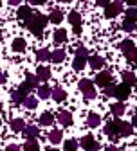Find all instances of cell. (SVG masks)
Segmentation results:
<instances>
[{"label":"cell","mask_w":137,"mask_h":151,"mask_svg":"<svg viewBox=\"0 0 137 151\" xmlns=\"http://www.w3.org/2000/svg\"><path fill=\"white\" fill-rule=\"evenodd\" d=\"M34 13H33V9L29 7V6H20V7H18V13H16V16L18 18H20V20H29V18L33 16Z\"/></svg>","instance_id":"obj_10"},{"label":"cell","mask_w":137,"mask_h":151,"mask_svg":"<svg viewBox=\"0 0 137 151\" xmlns=\"http://www.w3.org/2000/svg\"><path fill=\"white\" fill-rule=\"evenodd\" d=\"M24 151H40V146H38L36 140H27L24 146Z\"/></svg>","instance_id":"obj_31"},{"label":"cell","mask_w":137,"mask_h":151,"mask_svg":"<svg viewBox=\"0 0 137 151\" xmlns=\"http://www.w3.org/2000/svg\"><path fill=\"white\" fill-rule=\"evenodd\" d=\"M0 126H2V121H0Z\"/></svg>","instance_id":"obj_48"},{"label":"cell","mask_w":137,"mask_h":151,"mask_svg":"<svg viewBox=\"0 0 137 151\" xmlns=\"http://www.w3.org/2000/svg\"><path fill=\"white\" fill-rule=\"evenodd\" d=\"M123 29L128 31V32L135 31V22H132V20H128V18H125V20H123Z\"/></svg>","instance_id":"obj_35"},{"label":"cell","mask_w":137,"mask_h":151,"mask_svg":"<svg viewBox=\"0 0 137 151\" xmlns=\"http://www.w3.org/2000/svg\"><path fill=\"white\" fill-rule=\"evenodd\" d=\"M6 151H20V147H18L16 144H11V146H7V147H6Z\"/></svg>","instance_id":"obj_40"},{"label":"cell","mask_w":137,"mask_h":151,"mask_svg":"<svg viewBox=\"0 0 137 151\" xmlns=\"http://www.w3.org/2000/svg\"><path fill=\"white\" fill-rule=\"evenodd\" d=\"M99 122H101V117L97 115V113H90L88 119H87V124L90 128H97V126H99Z\"/></svg>","instance_id":"obj_21"},{"label":"cell","mask_w":137,"mask_h":151,"mask_svg":"<svg viewBox=\"0 0 137 151\" xmlns=\"http://www.w3.org/2000/svg\"><path fill=\"white\" fill-rule=\"evenodd\" d=\"M76 56H87V58H88V50H87L85 47H78V50H76Z\"/></svg>","instance_id":"obj_39"},{"label":"cell","mask_w":137,"mask_h":151,"mask_svg":"<svg viewBox=\"0 0 137 151\" xmlns=\"http://www.w3.org/2000/svg\"><path fill=\"white\" fill-rule=\"evenodd\" d=\"M31 90H33V88H31V86H29V85H27V83L24 81V83H22L20 86H18V90H16V92H20V93H22L24 97H27L29 93H31Z\"/></svg>","instance_id":"obj_33"},{"label":"cell","mask_w":137,"mask_h":151,"mask_svg":"<svg viewBox=\"0 0 137 151\" xmlns=\"http://www.w3.org/2000/svg\"><path fill=\"white\" fill-rule=\"evenodd\" d=\"M128 96H130V86L128 85H115V88H114V97H117L119 99V103H123L125 99H128Z\"/></svg>","instance_id":"obj_4"},{"label":"cell","mask_w":137,"mask_h":151,"mask_svg":"<svg viewBox=\"0 0 137 151\" xmlns=\"http://www.w3.org/2000/svg\"><path fill=\"white\" fill-rule=\"evenodd\" d=\"M78 86H80L81 93H83L87 99H94L96 97V88H94V83L90 79H81Z\"/></svg>","instance_id":"obj_2"},{"label":"cell","mask_w":137,"mask_h":151,"mask_svg":"<svg viewBox=\"0 0 137 151\" xmlns=\"http://www.w3.org/2000/svg\"><path fill=\"white\" fill-rule=\"evenodd\" d=\"M24 104H25V108L34 110V108L38 106V99H36V97H33V96H27V97L24 99Z\"/></svg>","instance_id":"obj_28"},{"label":"cell","mask_w":137,"mask_h":151,"mask_svg":"<svg viewBox=\"0 0 137 151\" xmlns=\"http://www.w3.org/2000/svg\"><path fill=\"white\" fill-rule=\"evenodd\" d=\"M125 110H126V108H125V104H123V103H115V104L112 106V113H114L115 117H121L123 113H125Z\"/></svg>","instance_id":"obj_26"},{"label":"cell","mask_w":137,"mask_h":151,"mask_svg":"<svg viewBox=\"0 0 137 151\" xmlns=\"http://www.w3.org/2000/svg\"><path fill=\"white\" fill-rule=\"evenodd\" d=\"M47 20H49V22H52V24H60V22L63 20V13L56 9V11H52V13L49 14V18H47Z\"/></svg>","instance_id":"obj_20"},{"label":"cell","mask_w":137,"mask_h":151,"mask_svg":"<svg viewBox=\"0 0 137 151\" xmlns=\"http://www.w3.org/2000/svg\"><path fill=\"white\" fill-rule=\"evenodd\" d=\"M119 49L125 52V56L128 58V61H135V45H133V42L132 40H125V42H121L119 43Z\"/></svg>","instance_id":"obj_3"},{"label":"cell","mask_w":137,"mask_h":151,"mask_svg":"<svg viewBox=\"0 0 137 151\" xmlns=\"http://www.w3.org/2000/svg\"><path fill=\"white\" fill-rule=\"evenodd\" d=\"M49 140L52 144H60L62 142V129H52L49 133Z\"/></svg>","instance_id":"obj_22"},{"label":"cell","mask_w":137,"mask_h":151,"mask_svg":"<svg viewBox=\"0 0 137 151\" xmlns=\"http://www.w3.org/2000/svg\"><path fill=\"white\" fill-rule=\"evenodd\" d=\"M135 16H137L135 7H130V9L126 11V18H128V20H132V22H135Z\"/></svg>","instance_id":"obj_37"},{"label":"cell","mask_w":137,"mask_h":151,"mask_svg":"<svg viewBox=\"0 0 137 151\" xmlns=\"http://www.w3.org/2000/svg\"><path fill=\"white\" fill-rule=\"evenodd\" d=\"M81 146H83V149H87V151H97V149H99V144L96 142V139H94L92 135H85V137L81 139Z\"/></svg>","instance_id":"obj_8"},{"label":"cell","mask_w":137,"mask_h":151,"mask_svg":"<svg viewBox=\"0 0 137 151\" xmlns=\"http://www.w3.org/2000/svg\"><path fill=\"white\" fill-rule=\"evenodd\" d=\"M114 88H115L114 83H110L108 86H105V96H107V97H112V96H114Z\"/></svg>","instance_id":"obj_38"},{"label":"cell","mask_w":137,"mask_h":151,"mask_svg":"<svg viewBox=\"0 0 137 151\" xmlns=\"http://www.w3.org/2000/svg\"><path fill=\"white\" fill-rule=\"evenodd\" d=\"M87 61H88V65H90V67H92L94 70H97V68H101V67L105 65V60L101 58V56H97V54H96V56H90V58H88Z\"/></svg>","instance_id":"obj_13"},{"label":"cell","mask_w":137,"mask_h":151,"mask_svg":"<svg viewBox=\"0 0 137 151\" xmlns=\"http://www.w3.org/2000/svg\"><path fill=\"white\" fill-rule=\"evenodd\" d=\"M123 81H125V85L133 86L135 85V76H133V72H123Z\"/></svg>","instance_id":"obj_27"},{"label":"cell","mask_w":137,"mask_h":151,"mask_svg":"<svg viewBox=\"0 0 137 151\" xmlns=\"http://www.w3.org/2000/svg\"><path fill=\"white\" fill-rule=\"evenodd\" d=\"M123 11V4L121 2H114V4H108L105 7V16L107 18H115L117 14H121Z\"/></svg>","instance_id":"obj_5"},{"label":"cell","mask_w":137,"mask_h":151,"mask_svg":"<svg viewBox=\"0 0 137 151\" xmlns=\"http://www.w3.org/2000/svg\"><path fill=\"white\" fill-rule=\"evenodd\" d=\"M31 4L33 6H42V4H45V0H31Z\"/></svg>","instance_id":"obj_41"},{"label":"cell","mask_w":137,"mask_h":151,"mask_svg":"<svg viewBox=\"0 0 137 151\" xmlns=\"http://www.w3.org/2000/svg\"><path fill=\"white\" fill-rule=\"evenodd\" d=\"M87 56H76L74 58V63H72V67L76 68V70H83V67H85V63H87Z\"/></svg>","instance_id":"obj_18"},{"label":"cell","mask_w":137,"mask_h":151,"mask_svg":"<svg viewBox=\"0 0 137 151\" xmlns=\"http://www.w3.org/2000/svg\"><path fill=\"white\" fill-rule=\"evenodd\" d=\"M97 4H99V6H103V7H107V6H108V2H107V0H99Z\"/></svg>","instance_id":"obj_44"},{"label":"cell","mask_w":137,"mask_h":151,"mask_svg":"<svg viewBox=\"0 0 137 151\" xmlns=\"http://www.w3.org/2000/svg\"><path fill=\"white\" fill-rule=\"evenodd\" d=\"M81 32V25H78V27H74V34H80Z\"/></svg>","instance_id":"obj_45"},{"label":"cell","mask_w":137,"mask_h":151,"mask_svg":"<svg viewBox=\"0 0 137 151\" xmlns=\"http://www.w3.org/2000/svg\"><path fill=\"white\" fill-rule=\"evenodd\" d=\"M45 151H58V149H56V147H47Z\"/></svg>","instance_id":"obj_47"},{"label":"cell","mask_w":137,"mask_h":151,"mask_svg":"<svg viewBox=\"0 0 137 151\" xmlns=\"http://www.w3.org/2000/svg\"><path fill=\"white\" fill-rule=\"evenodd\" d=\"M24 128H25V122L22 119H13L11 121V129L13 131H24Z\"/></svg>","instance_id":"obj_24"},{"label":"cell","mask_w":137,"mask_h":151,"mask_svg":"<svg viewBox=\"0 0 137 151\" xmlns=\"http://www.w3.org/2000/svg\"><path fill=\"white\" fill-rule=\"evenodd\" d=\"M25 83L31 86V88H38V85H40V81H38V78L36 76H33V74H29L27 78H25Z\"/></svg>","instance_id":"obj_32"},{"label":"cell","mask_w":137,"mask_h":151,"mask_svg":"<svg viewBox=\"0 0 137 151\" xmlns=\"http://www.w3.org/2000/svg\"><path fill=\"white\" fill-rule=\"evenodd\" d=\"M63 60H65V50L56 49L54 52H51V61H54V63H62Z\"/></svg>","instance_id":"obj_16"},{"label":"cell","mask_w":137,"mask_h":151,"mask_svg":"<svg viewBox=\"0 0 137 151\" xmlns=\"http://www.w3.org/2000/svg\"><path fill=\"white\" fill-rule=\"evenodd\" d=\"M63 147H65V151H76V149H78V142H76L74 139H69V140L63 144Z\"/></svg>","instance_id":"obj_34"},{"label":"cell","mask_w":137,"mask_h":151,"mask_svg":"<svg viewBox=\"0 0 137 151\" xmlns=\"http://www.w3.org/2000/svg\"><path fill=\"white\" fill-rule=\"evenodd\" d=\"M47 24H49V20H47L45 14H33L29 20H27V27H29V31L34 36H42Z\"/></svg>","instance_id":"obj_1"},{"label":"cell","mask_w":137,"mask_h":151,"mask_svg":"<svg viewBox=\"0 0 137 151\" xmlns=\"http://www.w3.org/2000/svg\"><path fill=\"white\" fill-rule=\"evenodd\" d=\"M36 78H38V81H47V79L51 78V70H49L47 67H38Z\"/></svg>","instance_id":"obj_15"},{"label":"cell","mask_w":137,"mask_h":151,"mask_svg":"<svg viewBox=\"0 0 137 151\" xmlns=\"http://www.w3.org/2000/svg\"><path fill=\"white\" fill-rule=\"evenodd\" d=\"M58 121H60V124H63V126H70V124H72V115H70V111L62 110L60 113H58Z\"/></svg>","instance_id":"obj_12"},{"label":"cell","mask_w":137,"mask_h":151,"mask_svg":"<svg viewBox=\"0 0 137 151\" xmlns=\"http://www.w3.org/2000/svg\"><path fill=\"white\" fill-rule=\"evenodd\" d=\"M52 38H54V43H63L67 40V31L65 29H56Z\"/></svg>","instance_id":"obj_17"},{"label":"cell","mask_w":137,"mask_h":151,"mask_svg":"<svg viewBox=\"0 0 137 151\" xmlns=\"http://www.w3.org/2000/svg\"><path fill=\"white\" fill-rule=\"evenodd\" d=\"M112 81H114V79H112V74L107 72V70H105V72H99V74L96 76V85H97V86H101V88L108 86Z\"/></svg>","instance_id":"obj_7"},{"label":"cell","mask_w":137,"mask_h":151,"mask_svg":"<svg viewBox=\"0 0 137 151\" xmlns=\"http://www.w3.org/2000/svg\"><path fill=\"white\" fill-rule=\"evenodd\" d=\"M105 151H119V149H117V147H115V146H108V147H107V149H105Z\"/></svg>","instance_id":"obj_43"},{"label":"cell","mask_w":137,"mask_h":151,"mask_svg":"<svg viewBox=\"0 0 137 151\" xmlns=\"http://www.w3.org/2000/svg\"><path fill=\"white\" fill-rule=\"evenodd\" d=\"M2 83H6V76L0 72V85H2Z\"/></svg>","instance_id":"obj_46"},{"label":"cell","mask_w":137,"mask_h":151,"mask_svg":"<svg viewBox=\"0 0 137 151\" xmlns=\"http://www.w3.org/2000/svg\"><path fill=\"white\" fill-rule=\"evenodd\" d=\"M69 22H70L74 27H78V25L81 24V14H80V13H76V11H72V13L69 14Z\"/></svg>","instance_id":"obj_25"},{"label":"cell","mask_w":137,"mask_h":151,"mask_svg":"<svg viewBox=\"0 0 137 151\" xmlns=\"http://www.w3.org/2000/svg\"><path fill=\"white\" fill-rule=\"evenodd\" d=\"M13 49H14L16 52L25 50V40H22V38H16V40L13 42Z\"/></svg>","instance_id":"obj_30"},{"label":"cell","mask_w":137,"mask_h":151,"mask_svg":"<svg viewBox=\"0 0 137 151\" xmlns=\"http://www.w3.org/2000/svg\"><path fill=\"white\" fill-rule=\"evenodd\" d=\"M52 122H54V115H52V113L45 111V113H42V115H40V124L42 126H51Z\"/></svg>","instance_id":"obj_19"},{"label":"cell","mask_w":137,"mask_h":151,"mask_svg":"<svg viewBox=\"0 0 137 151\" xmlns=\"http://www.w3.org/2000/svg\"><path fill=\"white\" fill-rule=\"evenodd\" d=\"M38 96H40V99H49L51 97V86H47V85L38 86Z\"/></svg>","instance_id":"obj_23"},{"label":"cell","mask_w":137,"mask_h":151,"mask_svg":"<svg viewBox=\"0 0 137 151\" xmlns=\"http://www.w3.org/2000/svg\"><path fill=\"white\" fill-rule=\"evenodd\" d=\"M117 128H119V119L107 122V126H105V135H108L110 139L117 140V137H119V135H117Z\"/></svg>","instance_id":"obj_6"},{"label":"cell","mask_w":137,"mask_h":151,"mask_svg":"<svg viewBox=\"0 0 137 151\" xmlns=\"http://www.w3.org/2000/svg\"><path fill=\"white\" fill-rule=\"evenodd\" d=\"M132 133H133V126H132L130 122H123V121H119L117 135H119V137H128V135H132Z\"/></svg>","instance_id":"obj_9"},{"label":"cell","mask_w":137,"mask_h":151,"mask_svg":"<svg viewBox=\"0 0 137 151\" xmlns=\"http://www.w3.org/2000/svg\"><path fill=\"white\" fill-rule=\"evenodd\" d=\"M11 6H20V0H9Z\"/></svg>","instance_id":"obj_42"},{"label":"cell","mask_w":137,"mask_h":151,"mask_svg":"<svg viewBox=\"0 0 137 151\" xmlns=\"http://www.w3.org/2000/svg\"><path fill=\"white\" fill-rule=\"evenodd\" d=\"M0 111H2V108H0Z\"/></svg>","instance_id":"obj_49"},{"label":"cell","mask_w":137,"mask_h":151,"mask_svg":"<svg viewBox=\"0 0 137 151\" xmlns=\"http://www.w3.org/2000/svg\"><path fill=\"white\" fill-rule=\"evenodd\" d=\"M51 97H52L54 101H58V103H62V101H65V97H67V93H65V90H63V88H60V86H56L54 90H51Z\"/></svg>","instance_id":"obj_14"},{"label":"cell","mask_w":137,"mask_h":151,"mask_svg":"<svg viewBox=\"0 0 137 151\" xmlns=\"http://www.w3.org/2000/svg\"><path fill=\"white\" fill-rule=\"evenodd\" d=\"M11 99H13V103H14V104H22L25 97L22 96L20 92H13V93H11Z\"/></svg>","instance_id":"obj_36"},{"label":"cell","mask_w":137,"mask_h":151,"mask_svg":"<svg viewBox=\"0 0 137 151\" xmlns=\"http://www.w3.org/2000/svg\"><path fill=\"white\" fill-rule=\"evenodd\" d=\"M36 58L40 60V61H49L51 60V52L47 49H40V50L36 52Z\"/></svg>","instance_id":"obj_29"},{"label":"cell","mask_w":137,"mask_h":151,"mask_svg":"<svg viewBox=\"0 0 137 151\" xmlns=\"http://www.w3.org/2000/svg\"><path fill=\"white\" fill-rule=\"evenodd\" d=\"M24 133H25V137H27L29 140H34L38 135H40V129H38L34 124H29V126L24 128Z\"/></svg>","instance_id":"obj_11"}]
</instances>
